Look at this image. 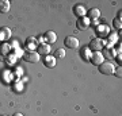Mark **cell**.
<instances>
[{
	"instance_id": "1",
	"label": "cell",
	"mask_w": 122,
	"mask_h": 116,
	"mask_svg": "<svg viewBox=\"0 0 122 116\" xmlns=\"http://www.w3.org/2000/svg\"><path fill=\"white\" fill-rule=\"evenodd\" d=\"M103 47H105V42H103V39H100V38L92 39L91 42H90V45H88V49H90L92 53L102 51V50H103Z\"/></svg>"
},
{
	"instance_id": "2",
	"label": "cell",
	"mask_w": 122,
	"mask_h": 116,
	"mask_svg": "<svg viewBox=\"0 0 122 116\" xmlns=\"http://www.w3.org/2000/svg\"><path fill=\"white\" fill-rule=\"evenodd\" d=\"M99 72L105 76H110V74H114L115 68L111 62H103V64L99 65Z\"/></svg>"
},
{
	"instance_id": "3",
	"label": "cell",
	"mask_w": 122,
	"mask_h": 116,
	"mask_svg": "<svg viewBox=\"0 0 122 116\" xmlns=\"http://www.w3.org/2000/svg\"><path fill=\"white\" fill-rule=\"evenodd\" d=\"M39 58H41V56H39L35 50L34 51H26L25 54H23V60L26 61V62H30V64L39 62Z\"/></svg>"
},
{
	"instance_id": "4",
	"label": "cell",
	"mask_w": 122,
	"mask_h": 116,
	"mask_svg": "<svg viewBox=\"0 0 122 116\" xmlns=\"http://www.w3.org/2000/svg\"><path fill=\"white\" fill-rule=\"evenodd\" d=\"M64 45H65V47H68V49H77L79 47V39L76 38V37L69 35V37H66V38L64 39Z\"/></svg>"
},
{
	"instance_id": "5",
	"label": "cell",
	"mask_w": 122,
	"mask_h": 116,
	"mask_svg": "<svg viewBox=\"0 0 122 116\" xmlns=\"http://www.w3.org/2000/svg\"><path fill=\"white\" fill-rule=\"evenodd\" d=\"M90 62L92 65H95V66H99L100 64H103L105 62V57L100 51H96V53H92L91 58H90Z\"/></svg>"
},
{
	"instance_id": "6",
	"label": "cell",
	"mask_w": 122,
	"mask_h": 116,
	"mask_svg": "<svg viewBox=\"0 0 122 116\" xmlns=\"http://www.w3.org/2000/svg\"><path fill=\"white\" fill-rule=\"evenodd\" d=\"M35 51L38 53L39 56H49L50 54V51H52V49H50V45H48V43H41V45H38L37 46V50Z\"/></svg>"
},
{
	"instance_id": "7",
	"label": "cell",
	"mask_w": 122,
	"mask_h": 116,
	"mask_svg": "<svg viewBox=\"0 0 122 116\" xmlns=\"http://www.w3.org/2000/svg\"><path fill=\"white\" fill-rule=\"evenodd\" d=\"M76 26L80 31L83 30H87L88 27H90V19L87 16H83V18H79L77 22H76Z\"/></svg>"
},
{
	"instance_id": "8",
	"label": "cell",
	"mask_w": 122,
	"mask_h": 116,
	"mask_svg": "<svg viewBox=\"0 0 122 116\" xmlns=\"http://www.w3.org/2000/svg\"><path fill=\"white\" fill-rule=\"evenodd\" d=\"M73 14L77 18H83V16H86V14H87V8L81 4H77V5L73 7Z\"/></svg>"
},
{
	"instance_id": "9",
	"label": "cell",
	"mask_w": 122,
	"mask_h": 116,
	"mask_svg": "<svg viewBox=\"0 0 122 116\" xmlns=\"http://www.w3.org/2000/svg\"><path fill=\"white\" fill-rule=\"evenodd\" d=\"M87 18L90 19V20H98L99 19V16H100V11H99V8H90L87 11Z\"/></svg>"
},
{
	"instance_id": "10",
	"label": "cell",
	"mask_w": 122,
	"mask_h": 116,
	"mask_svg": "<svg viewBox=\"0 0 122 116\" xmlns=\"http://www.w3.org/2000/svg\"><path fill=\"white\" fill-rule=\"evenodd\" d=\"M45 41H46V43L48 45H52V43H54L57 41V35H56V32L54 31H46L45 32Z\"/></svg>"
},
{
	"instance_id": "11",
	"label": "cell",
	"mask_w": 122,
	"mask_h": 116,
	"mask_svg": "<svg viewBox=\"0 0 122 116\" xmlns=\"http://www.w3.org/2000/svg\"><path fill=\"white\" fill-rule=\"evenodd\" d=\"M56 64H57V62H56L54 56H50V54H49V56H46L44 58V65L46 66V68H54Z\"/></svg>"
},
{
	"instance_id": "12",
	"label": "cell",
	"mask_w": 122,
	"mask_h": 116,
	"mask_svg": "<svg viewBox=\"0 0 122 116\" xmlns=\"http://www.w3.org/2000/svg\"><path fill=\"white\" fill-rule=\"evenodd\" d=\"M10 38H11V30L8 27L0 28V41H8Z\"/></svg>"
},
{
	"instance_id": "13",
	"label": "cell",
	"mask_w": 122,
	"mask_h": 116,
	"mask_svg": "<svg viewBox=\"0 0 122 116\" xmlns=\"http://www.w3.org/2000/svg\"><path fill=\"white\" fill-rule=\"evenodd\" d=\"M26 46L29 49V51H34V49L37 47V38L34 37H29L26 39Z\"/></svg>"
},
{
	"instance_id": "14",
	"label": "cell",
	"mask_w": 122,
	"mask_h": 116,
	"mask_svg": "<svg viewBox=\"0 0 122 116\" xmlns=\"http://www.w3.org/2000/svg\"><path fill=\"white\" fill-rule=\"evenodd\" d=\"M11 8V3L8 0H0V12L1 14H7Z\"/></svg>"
},
{
	"instance_id": "15",
	"label": "cell",
	"mask_w": 122,
	"mask_h": 116,
	"mask_svg": "<svg viewBox=\"0 0 122 116\" xmlns=\"http://www.w3.org/2000/svg\"><path fill=\"white\" fill-rule=\"evenodd\" d=\"M80 56H81V58H83L84 61H90V58H91V56H92V51L88 49V46H84V47L81 49V51H80Z\"/></svg>"
},
{
	"instance_id": "16",
	"label": "cell",
	"mask_w": 122,
	"mask_h": 116,
	"mask_svg": "<svg viewBox=\"0 0 122 116\" xmlns=\"http://www.w3.org/2000/svg\"><path fill=\"white\" fill-rule=\"evenodd\" d=\"M11 50H12V47H11V45H10V43L4 42V43H1V45H0V53H1L3 56H8Z\"/></svg>"
},
{
	"instance_id": "17",
	"label": "cell",
	"mask_w": 122,
	"mask_h": 116,
	"mask_svg": "<svg viewBox=\"0 0 122 116\" xmlns=\"http://www.w3.org/2000/svg\"><path fill=\"white\" fill-rule=\"evenodd\" d=\"M103 54V57H107V58H113V57H115V50H114L113 47H107L105 49V53H102Z\"/></svg>"
},
{
	"instance_id": "18",
	"label": "cell",
	"mask_w": 122,
	"mask_h": 116,
	"mask_svg": "<svg viewBox=\"0 0 122 116\" xmlns=\"http://www.w3.org/2000/svg\"><path fill=\"white\" fill-rule=\"evenodd\" d=\"M64 58L65 57V50L64 49H57L56 51H54V58Z\"/></svg>"
},
{
	"instance_id": "19",
	"label": "cell",
	"mask_w": 122,
	"mask_h": 116,
	"mask_svg": "<svg viewBox=\"0 0 122 116\" xmlns=\"http://www.w3.org/2000/svg\"><path fill=\"white\" fill-rule=\"evenodd\" d=\"M113 24H114V27H115V30H121L122 28V22H121V19H114L113 20Z\"/></svg>"
},
{
	"instance_id": "20",
	"label": "cell",
	"mask_w": 122,
	"mask_h": 116,
	"mask_svg": "<svg viewBox=\"0 0 122 116\" xmlns=\"http://www.w3.org/2000/svg\"><path fill=\"white\" fill-rule=\"evenodd\" d=\"M114 74H115L117 77H119V78H121V76H122V74H121V68L118 69V70H115V72H114Z\"/></svg>"
},
{
	"instance_id": "21",
	"label": "cell",
	"mask_w": 122,
	"mask_h": 116,
	"mask_svg": "<svg viewBox=\"0 0 122 116\" xmlns=\"http://www.w3.org/2000/svg\"><path fill=\"white\" fill-rule=\"evenodd\" d=\"M121 60H122V57H121V53H119V54L117 56V61H118V64L119 65H121Z\"/></svg>"
},
{
	"instance_id": "22",
	"label": "cell",
	"mask_w": 122,
	"mask_h": 116,
	"mask_svg": "<svg viewBox=\"0 0 122 116\" xmlns=\"http://www.w3.org/2000/svg\"><path fill=\"white\" fill-rule=\"evenodd\" d=\"M14 116H23V115H22V113H19V112H16V113H15Z\"/></svg>"
},
{
	"instance_id": "23",
	"label": "cell",
	"mask_w": 122,
	"mask_h": 116,
	"mask_svg": "<svg viewBox=\"0 0 122 116\" xmlns=\"http://www.w3.org/2000/svg\"><path fill=\"white\" fill-rule=\"evenodd\" d=\"M4 116H5V115H4Z\"/></svg>"
}]
</instances>
